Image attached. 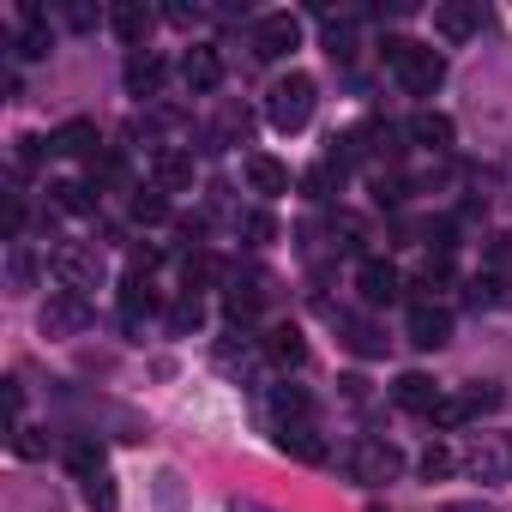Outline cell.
<instances>
[{"label": "cell", "mask_w": 512, "mask_h": 512, "mask_svg": "<svg viewBox=\"0 0 512 512\" xmlns=\"http://www.w3.org/2000/svg\"><path fill=\"white\" fill-rule=\"evenodd\" d=\"M386 67L404 79V91L416 97H434L440 79H446V61L428 49V43H410V37H386Z\"/></svg>", "instance_id": "cell-1"}, {"label": "cell", "mask_w": 512, "mask_h": 512, "mask_svg": "<svg viewBox=\"0 0 512 512\" xmlns=\"http://www.w3.org/2000/svg\"><path fill=\"white\" fill-rule=\"evenodd\" d=\"M314 103H320V85H314L308 73H290V79H278V85L266 91V115H272L278 133H302V127L314 121Z\"/></svg>", "instance_id": "cell-2"}, {"label": "cell", "mask_w": 512, "mask_h": 512, "mask_svg": "<svg viewBox=\"0 0 512 512\" xmlns=\"http://www.w3.org/2000/svg\"><path fill=\"white\" fill-rule=\"evenodd\" d=\"M350 476H356L362 488H386V482L404 476V452H398L392 440H356V446H350Z\"/></svg>", "instance_id": "cell-3"}, {"label": "cell", "mask_w": 512, "mask_h": 512, "mask_svg": "<svg viewBox=\"0 0 512 512\" xmlns=\"http://www.w3.org/2000/svg\"><path fill=\"white\" fill-rule=\"evenodd\" d=\"M49 272H55L73 296H85V290L103 284V253H97V247H79V241H61V247L49 253Z\"/></svg>", "instance_id": "cell-4"}, {"label": "cell", "mask_w": 512, "mask_h": 512, "mask_svg": "<svg viewBox=\"0 0 512 512\" xmlns=\"http://www.w3.org/2000/svg\"><path fill=\"white\" fill-rule=\"evenodd\" d=\"M464 470L482 482H512V434H476L464 452Z\"/></svg>", "instance_id": "cell-5"}, {"label": "cell", "mask_w": 512, "mask_h": 512, "mask_svg": "<svg viewBox=\"0 0 512 512\" xmlns=\"http://www.w3.org/2000/svg\"><path fill=\"white\" fill-rule=\"evenodd\" d=\"M296 43H302V19L296 13H266L260 25H253V55L260 61H284Z\"/></svg>", "instance_id": "cell-6"}, {"label": "cell", "mask_w": 512, "mask_h": 512, "mask_svg": "<svg viewBox=\"0 0 512 512\" xmlns=\"http://www.w3.org/2000/svg\"><path fill=\"white\" fill-rule=\"evenodd\" d=\"M85 326H91V302H85V296L61 290V296L43 302V338H73V332H85Z\"/></svg>", "instance_id": "cell-7"}, {"label": "cell", "mask_w": 512, "mask_h": 512, "mask_svg": "<svg viewBox=\"0 0 512 512\" xmlns=\"http://www.w3.org/2000/svg\"><path fill=\"white\" fill-rule=\"evenodd\" d=\"M356 290H362V302L386 308V302H398V290H404V272H398L392 260H362V272H356Z\"/></svg>", "instance_id": "cell-8"}, {"label": "cell", "mask_w": 512, "mask_h": 512, "mask_svg": "<svg viewBox=\"0 0 512 512\" xmlns=\"http://www.w3.org/2000/svg\"><path fill=\"white\" fill-rule=\"evenodd\" d=\"M151 181H157V193H187V187H193V151L163 145V151L151 157Z\"/></svg>", "instance_id": "cell-9"}, {"label": "cell", "mask_w": 512, "mask_h": 512, "mask_svg": "<svg viewBox=\"0 0 512 512\" xmlns=\"http://www.w3.org/2000/svg\"><path fill=\"white\" fill-rule=\"evenodd\" d=\"M109 31L139 55L145 37H151V7H145V0H115V7H109Z\"/></svg>", "instance_id": "cell-10"}, {"label": "cell", "mask_w": 512, "mask_h": 512, "mask_svg": "<svg viewBox=\"0 0 512 512\" xmlns=\"http://www.w3.org/2000/svg\"><path fill=\"white\" fill-rule=\"evenodd\" d=\"M181 85H187L193 97H211V91L223 85V55H217V49H187V61H181Z\"/></svg>", "instance_id": "cell-11"}, {"label": "cell", "mask_w": 512, "mask_h": 512, "mask_svg": "<svg viewBox=\"0 0 512 512\" xmlns=\"http://www.w3.org/2000/svg\"><path fill=\"white\" fill-rule=\"evenodd\" d=\"M163 85H169V67H163L157 49L127 55V91H133V97H163Z\"/></svg>", "instance_id": "cell-12"}, {"label": "cell", "mask_w": 512, "mask_h": 512, "mask_svg": "<svg viewBox=\"0 0 512 512\" xmlns=\"http://www.w3.org/2000/svg\"><path fill=\"white\" fill-rule=\"evenodd\" d=\"M446 338H452V314L434 308V302H416V308H410V344H416V350H440Z\"/></svg>", "instance_id": "cell-13"}, {"label": "cell", "mask_w": 512, "mask_h": 512, "mask_svg": "<svg viewBox=\"0 0 512 512\" xmlns=\"http://www.w3.org/2000/svg\"><path fill=\"white\" fill-rule=\"evenodd\" d=\"M97 121H61L49 133V157H97Z\"/></svg>", "instance_id": "cell-14"}, {"label": "cell", "mask_w": 512, "mask_h": 512, "mask_svg": "<svg viewBox=\"0 0 512 512\" xmlns=\"http://www.w3.org/2000/svg\"><path fill=\"white\" fill-rule=\"evenodd\" d=\"M476 25H482V7H470V0H440V7H434V31H440L446 43L476 37Z\"/></svg>", "instance_id": "cell-15"}, {"label": "cell", "mask_w": 512, "mask_h": 512, "mask_svg": "<svg viewBox=\"0 0 512 512\" xmlns=\"http://www.w3.org/2000/svg\"><path fill=\"white\" fill-rule=\"evenodd\" d=\"M241 169H247V187L260 193V199H278V193H290V169H284L278 157H266V151H253Z\"/></svg>", "instance_id": "cell-16"}, {"label": "cell", "mask_w": 512, "mask_h": 512, "mask_svg": "<svg viewBox=\"0 0 512 512\" xmlns=\"http://www.w3.org/2000/svg\"><path fill=\"white\" fill-rule=\"evenodd\" d=\"M266 302H272V284H266V278H247V284L235 278V284H229V296H223L229 320H253V314H260Z\"/></svg>", "instance_id": "cell-17"}, {"label": "cell", "mask_w": 512, "mask_h": 512, "mask_svg": "<svg viewBox=\"0 0 512 512\" xmlns=\"http://www.w3.org/2000/svg\"><path fill=\"white\" fill-rule=\"evenodd\" d=\"M416 145H428V151H446L452 139H458V127H452V115H440V109H422V115H410V127H404Z\"/></svg>", "instance_id": "cell-18"}, {"label": "cell", "mask_w": 512, "mask_h": 512, "mask_svg": "<svg viewBox=\"0 0 512 512\" xmlns=\"http://www.w3.org/2000/svg\"><path fill=\"white\" fill-rule=\"evenodd\" d=\"M392 398H398L404 410H416V416H434V410H440V386H434L428 374H398Z\"/></svg>", "instance_id": "cell-19"}, {"label": "cell", "mask_w": 512, "mask_h": 512, "mask_svg": "<svg viewBox=\"0 0 512 512\" xmlns=\"http://www.w3.org/2000/svg\"><path fill=\"white\" fill-rule=\"evenodd\" d=\"M266 356H272L278 368H302V362H308V338H302L296 326H272V332H266Z\"/></svg>", "instance_id": "cell-20"}, {"label": "cell", "mask_w": 512, "mask_h": 512, "mask_svg": "<svg viewBox=\"0 0 512 512\" xmlns=\"http://www.w3.org/2000/svg\"><path fill=\"white\" fill-rule=\"evenodd\" d=\"M272 416H278L284 428H302V422L314 416V404H308L302 386H272Z\"/></svg>", "instance_id": "cell-21"}, {"label": "cell", "mask_w": 512, "mask_h": 512, "mask_svg": "<svg viewBox=\"0 0 512 512\" xmlns=\"http://www.w3.org/2000/svg\"><path fill=\"white\" fill-rule=\"evenodd\" d=\"M49 199H55L61 211H73V217L97 211V187H91V181H55V187H49Z\"/></svg>", "instance_id": "cell-22"}, {"label": "cell", "mask_w": 512, "mask_h": 512, "mask_svg": "<svg viewBox=\"0 0 512 512\" xmlns=\"http://www.w3.org/2000/svg\"><path fill=\"white\" fill-rule=\"evenodd\" d=\"M121 314H127V326H139V320L157 314V296H151L145 278H127V284H121Z\"/></svg>", "instance_id": "cell-23"}, {"label": "cell", "mask_w": 512, "mask_h": 512, "mask_svg": "<svg viewBox=\"0 0 512 512\" xmlns=\"http://www.w3.org/2000/svg\"><path fill=\"white\" fill-rule=\"evenodd\" d=\"M278 446H284L290 458H302V464H320V458H326V440H320L308 422H302V428H284V434H278Z\"/></svg>", "instance_id": "cell-24"}, {"label": "cell", "mask_w": 512, "mask_h": 512, "mask_svg": "<svg viewBox=\"0 0 512 512\" xmlns=\"http://www.w3.org/2000/svg\"><path fill=\"white\" fill-rule=\"evenodd\" d=\"M19 55H25V61H43V55H49V31H43L37 7H25V37H19Z\"/></svg>", "instance_id": "cell-25"}, {"label": "cell", "mask_w": 512, "mask_h": 512, "mask_svg": "<svg viewBox=\"0 0 512 512\" xmlns=\"http://www.w3.org/2000/svg\"><path fill=\"white\" fill-rule=\"evenodd\" d=\"M344 344H350L356 356H380V350H386V338H380L368 320H344Z\"/></svg>", "instance_id": "cell-26"}, {"label": "cell", "mask_w": 512, "mask_h": 512, "mask_svg": "<svg viewBox=\"0 0 512 512\" xmlns=\"http://www.w3.org/2000/svg\"><path fill=\"white\" fill-rule=\"evenodd\" d=\"M452 470H458V452L434 440V446L422 452V476H428V482H440V476H452Z\"/></svg>", "instance_id": "cell-27"}, {"label": "cell", "mask_w": 512, "mask_h": 512, "mask_svg": "<svg viewBox=\"0 0 512 512\" xmlns=\"http://www.w3.org/2000/svg\"><path fill=\"white\" fill-rule=\"evenodd\" d=\"M169 326H175V332H199V326H205V308H199V296H181V302L169 308Z\"/></svg>", "instance_id": "cell-28"}, {"label": "cell", "mask_w": 512, "mask_h": 512, "mask_svg": "<svg viewBox=\"0 0 512 512\" xmlns=\"http://www.w3.org/2000/svg\"><path fill=\"white\" fill-rule=\"evenodd\" d=\"M85 500H91L97 512H115V476H109V470H97V476H85Z\"/></svg>", "instance_id": "cell-29"}, {"label": "cell", "mask_w": 512, "mask_h": 512, "mask_svg": "<svg viewBox=\"0 0 512 512\" xmlns=\"http://www.w3.org/2000/svg\"><path fill=\"white\" fill-rule=\"evenodd\" d=\"M223 278V266L211 260V253H193V260H187V296L199 290V284H217Z\"/></svg>", "instance_id": "cell-30"}, {"label": "cell", "mask_w": 512, "mask_h": 512, "mask_svg": "<svg viewBox=\"0 0 512 512\" xmlns=\"http://www.w3.org/2000/svg\"><path fill=\"white\" fill-rule=\"evenodd\" d=\"M133 217H139V223H163V217H169V199H163L157 187H151V193H133Z\"/></svg>", "instance_id": "cell-31"}, {"label": "cell", "mask_w": 512, "mask_h": 512, "mask_svg": "<svg viewBox=\"0 0 512 512\" xmlns=\"http://www.w3.org/2000/svg\"><path fill=\"white\" fill-rule=\"evenodd\" d=\"M67 464H73L79 476H97V470H103V446H91V440H79V446H67Z\"/></svg>", "instance_id": "cell-32"}, {"label": "cell", "mask_w": 512, "mask_h": 512, "mask_svg": "<svg viewBox=\"0 0 512 512\" xmlns=\"http://www.w3.org/2000/svg\"><path fill=\"white\" fill-rule=\"evenodd\" d=\"M241 235H247V241H253V247H266V241H272V235H278V223H272V217H266V211H247V217H241Z\"/></svg>", "instance_id": "cell-33"}, {"label": "cell", "mask_w": 512, "mask_h": 512, "mask_svg": "<svg viewBox=\"0 0 512 512\" xmlns=\"http://www.w3.org/2000/svg\"><path fill=\"white\" fill-rule=\"evenodd\" d=\"M19 229H25V205H19V193H13V199H7V217H0V235L19 247Z\"/></svg>", "instance_id": "cell-34"}, {"label": "cell", "mask_w": 512, "mask_h": 512, "mask_svg": "<svg viewBox=\"0 0 512 512\" xmlns=\"http://www.w3.org/2000/svg\"><path fill=\"white\" fill-rule=\"evenodd\" d=\"M13 284H19V290H31V284H37V260H31L25 247H13Z\"/></svg>", "instance_id": "cell-35"}, {"label": "cell", "mask_w": 512, "mask_h": 512, "mask_svg": "<svg viewBox=\"0 0 512 512\" xmlns=\"http://www.w3.org/2000/svg\"><path fill=\"white\" fill-rule=\"evenodd\" d=\"M470 302H476V308H494V302H500V278H494V272L476 278V284H470Z\"/></svg>", "instance_id": "cell-36"}, {"label": "cell", "mask_w": 512, "mask_h": 512, "mask_svg": "<svg viewBox=\"0 0 512 512\" xmlns=\"http://www.w3.org/2000/svg\"><path fill=\"white\" fill-rule=\"evenodd\" d=\"M91 19H97L91 7H67V25H73V31H91Z\"/></svg>", "instance_id": "cell-37"}, {"label": "cell", "mask_w": 512, "mask_h": 512, "mask_svg": "<svg viewBox=\"0 0 512 512\" xmlns=\"http://www.w3.org/2000/svg\"><path fill=\"white\" fill-rule=\"evenodd\" d=\"M235 512H266V506H253V500H235Z\"/></svg>", "instance_id": "cell-38"}]
</instances>
